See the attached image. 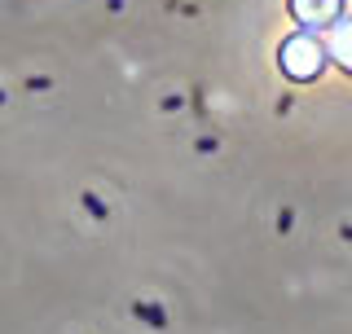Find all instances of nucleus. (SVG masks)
I'll use <instances>...</instances> for the list:
<instances>
[{"label":"nucleus","instance_id":"obj_1","mask_svg":"<svg viewBox=\"0 0 352 334\" xmlns=\"http://www.w3.org/2000/svg\"><path fill=\"white\" fill-rule=\"evenodd\" d=\"M326 62H330V53H326V44L313 36V31H304V36H291L278 49V66L291 80H317V75L326 71Z\"/></svg>","mask_w":352,"mask_h":334},{"label":"nucleus","instance_id":"obj_2","mask_svg":"<svg viewBox=\"0 0 352 334\" xmlns=\"http://www.w3.org/2000/svg\"><path fill=\"white\" fill-rule=\"evenodd\" d=\"M291 18L304 31H330L344 18V0H291Z\"/></svg>","mask_w":352,"mask_h":334},{"label":"nucleus","instance_id":"obj_3","mask_svg":"<svg viewBox=\"0 0 352 334\" xmlns=\"http://www.w3.org/2000/svg\"><path fill=\"white\" fill-rule=\"evenodd\" d=\"M326 53H330V62H335V66H344V71L352 75V14H344L335 27H330Z\"/></svg>","mask_w":352,"mask_h":334}]
</instances>
